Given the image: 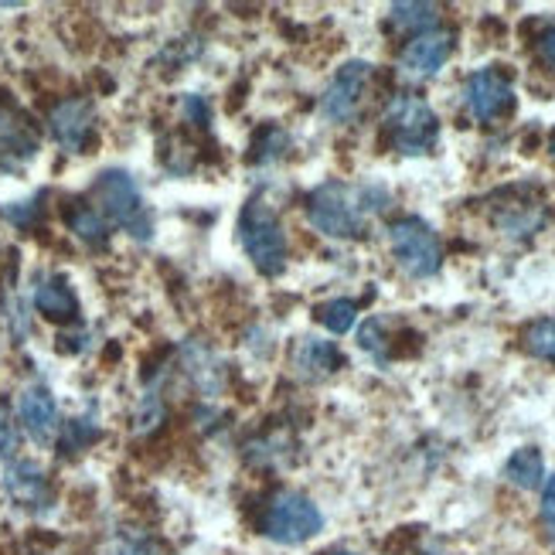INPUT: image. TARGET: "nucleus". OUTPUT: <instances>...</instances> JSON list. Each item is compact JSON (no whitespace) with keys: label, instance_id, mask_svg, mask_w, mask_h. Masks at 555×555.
Returning a JSON list of instances; mask_svg holds the SVG:
<instances>
[{"label":"nucleus","instance_id":"f257e3e1","mask_svg":"<svg viewBox=\"0 0 555 555\" xmlns=\"http://www.w3.org/2000/svg\"><path fill=\"white\" fill-rule=\"evenodd\" d=\"M382 188H351L345 181H327L310 191L307 219L331 238H361L369 229V215L385 208Z\"/></svg>","mask_w":555,"mask_h":555},{"label":"nucleus","instance_id":"f03ea898","mask_svg":"<svg viewBox=\"0 0 555 555\" xmlns=\"http://www.w3.org/2000/svg\"><path fill=\"white\" fill-rule=\"evenodd\" d=\"M238 243L262 276H280L286 270V235L270 202L253 198L238 211Z\"/></svg>","mask_w":555,"mask_h":555},{"label":"nucleus","instance_id":"7ed1b4c3","mask_svg":"<svg viewBox=\"0 0 555 555\" xmlns=\"http://www.w3.org/2000/svg\"><path fill=\"white\" fill-rule=\"evenodd\" d=\"M92 198L100 205L95 211H100L103 219H109L119 229H127L133 238H151L154 219H151L147 205H143L137 181L127 171H116V167L113 171H103L92 184Z\"/></svg>","mask_w":555,"mask_h":555},{"label":"nucleus","instance_id":"20e7f679","mask_svg":"<svg viewBox=\"0 0 555 555\" xmlns=\"http://www.w3.org/2000/svg\"><path fill=\"white\" fill-rule=\"evenodd\" d=\"M385 137L405 157L429 154L440 140V116L420 95H396L385 109Z\"/></svg>","mask_w":555,"mask_h":555},{"label":"nucleus","instance_id":"39448f33","mask_svg":"<svg viewBox=\"0 0 555 555\" xmlns=\"http://www.w3.org/2000/svg\"><path fill=\"white\" fill-rule=\"evenodd\" d=\"M389 243H392V256L402 267V273H409L413 280H426L437 276L443 267V243L437 229L429 222L416 219V215H405V219H396L389 225Z\"/></svg>","mask_w":555,"mask_h":555},{"label":"nucleus","instance_id":"423d86ee","mask_svg":"<svg viewBox=\"0 0 555 555\" xmlns=\"http://www.w3.org/2000/svg\"><path fill=\"white\" fill-rule=\"evenodd\" d=\"M321 528H324L321 508L300 491H280L267 504V515H262V532L280 545H300L318 535Z\"/></svg>","mask_w":555,"mask_h":555},{"label":"nucleus","instance_id":"0eeeda50","mask_svg":"<svg viewBox=\"0 0 555 555\" xmlns=\"http://www.w3.org/2000/svg\"><path fill=\"white\" fill-rule=\"evenodd\" d=\"M464 103L477 124H494L515 109V89L512 79L501 76L498 68H480L464 82Z\"/></svg>","mask_w":555,"mask_h":555},{"label":"nucleus","instance_id":"6e6552de","mask_svg":"<svg viewBox=\"0 0 555 555\" xmlns=\"http://www.w3.org/2000/svg\"><path fill=\"white\" fill-rule=\"evenodd\" d=\"M369 79H372V65L361 59L345 62L337 68V76L331 79V86L321 95V113L331 119V124H345V119H351L358 113L361 95L369 89Z\"/></svg>","mask_w":555,"mask_h":555},{"label":"nucleus","instance_id":"1a4fd4ad","mask_svg":"<svg viewBox=\"0 0 555 555\" xmlns=\"http://www.w3.org/2000/svg\"><path fill=\"white\" fill-rule=\"evenodd\" d=\"M453 55V35L450 31H426L416 35L402 48L399 72L405 79H433Z\"/></svg>","mask_w":555,"mask_h":555},{"label":"nucleus","instance_id":"9d476101","mask_svg":"<svg viewBox=\"0 0 555 555\" xmlns=\"http://www.w3.org/2000/svg\"><path fill=\"white\" fill-rule=\"evenodd\" d=\"M17 416H21V426L28 429V437L35 443H52L55 433H59V402L55 396L44 389V385H31V389H24L21 399H17Z\"/></svg>","mask_w":555,"mask_h":555},{"label":"nucleus","instance_id":"9b49d317","mask_svg":"<svg viewBox=\"0 0 555 555\" xmlns=\"http://www.w3.org/2000/svg\"><path fill=\"white\" fill-rule=\"evenodd\" d=\"M38 157V133L35 127L14 109H0V167L17 171Z\"/></svg>","mask_w":555,"mask_h":555},{"label":"nucleus","instance_id":"f8f14e48","mask_svg":"<svg viewBox=\"0 0 555 555\" xmlns=\"http://www.w3.org/2000/svg\"><path fill=\"white\" fill-rule=\"evenodd\" d=\"M48 127H52L55 140L65 151L82 154L86 143L92 137V103L89 100H65L48 116Z\"/></svg>","mask_w":555,"mask_h":555},{"label":"nucleus","instance_id":"ddd939ff","mask_svg":"<svg viewBox=\"0 0 555 555\" xmlns=\"http://www.w3.org/2000/svg\"><path fill=\"white\" fill-rule=\"evenodd\" d=\"M4 488L17 504H24V508H44V504L52 501V491H48L44 474L28 461H17V464L8 467Z\"/></svg>","mask_w":555,"mask_h":555},{"label":"nucleus","instance_id":"4468645a","mask_svg":"<svg viewBox=\"0 0 555 555\" xmlns=\"http://www.w3.org/2000/svg\"><path fill=\"white\" fill-rule=\"evenodd\" d=\"M35 307L48 321H72L79 313V300L72 294V286L62 276H48L35 289Z\"/></svg>","mask_w":555,"mask_h":555},{"label":"nucleus","instance_id":"2eb2a0df","mask_svg":"<svg viewBox=\"0 0 555 555\" xmlns=\"http://www.w3.org/2000/svg\"><path fill=\"white\" fill-rule=\"evenodd\" d=\"M297 369H304V375H310V378H324V375H334L337 369H345V354L331 341L307 337L297 351Z\"/></svg>","mask_w":555,"mask_h":555},{"label":"nucleus","instance_id":"dca6fc26","mask_svg":"<svg viewBox=\"0 0 555 555\" xmlns=\"http://www.w3.org/2000/svg\"><path fill=\"white\" fill-rule=\"evenodd\" d=\"M504 477L518 485L521 491H535L542 480H545V461H542V450L539 447H521L508 456L504 464Z\"/></svg>","mask_w":555,"mask_h":555},{"label":"nucleus","instance_id":"f3484780","mask_svg":"<svg viewBox=\"0 0 555 555\" xmlns=\"http://www.w3.org/2000/svg\"><path fill=\"white\" fill-rule=\"evenodd\" d=\"M440 21V11L437 4H396L392 8V24L399 31H416V35H426L437 28Z\"/></svg>","mask_w":555,"mask_h":555},{"label":"nucleus","instance_id":"a211bd4d","mask_svg":"<svg viewBox=\"0 0 555 555\" xmlns=\"http://www.w3.org/2000/svg\"><path fill=\"white\" fill-rule=\"evenodd\" d=\"M68 229L76 232L79 238H86V243H92V246H103L106 243V219L92 205L68 208Z\"/></svg>","mask_w":555,"mask_h":555},{"label":"nucleus","instance_id":"6ab92c4d","mask_svg":"<svg viewBox=\"0 0 555 555\" xmlns=\"http://www.w3.org/2000/svg\"><path fill=\"white\" fill-rule=\"evenodd\" d=\"M318 321L331 331V334H348L358 321V304L354 300H345V297H337V300H327L318 307Z\"/></svg>","mask_w":555,"mask_h":555},{"label":"nucleus","instance_id":"aec40b11","mask_svg":"<svg viewBox=\"0 0 555 555\" xmlns=\"http://www.w3.org/2000/svg\"><path fill=\"white\" fill-rule=\"evenodd\" d=\"M521 341H525L528 354H535V358L552 361V365H555V318H542L535 324H528Z\"/></svg>","mask_w":555,"mask_h":555},{"label":"nucleus","instance_id":"412c9836","mask_svg":"<svg viewBox=\"0 0 555 555\" xmlns=\"http://www.w3.org/2000/svg\"><path fill=\"white\" fill-rule=\"evenodd\" d=\"M542 525L548 532V542L555 545V477L545 480V491H542Z\"/></svg>","mask_w":555,"mask_h":555},{"label":"nucleus","instance_id":"4be33fe9","mask_svg":"<svg viewBox=\"0 0 555 555\" xmlns=\"http://www.w3.org/2000/svg\"><path fill=\"white\" fill-rule=\"evenodd\" d=\"M14 443H17V433H14L11 413H8L4 405H0V461L14 453Z\"/></svg>","mask_w":555,"mask_h":555},{"label":"nucleus","instance_id":"5701e85b","mask_svg":"<svg viewBox=\"0 0 555 555\" xmlns=\"http://www.w3.org/2000/svg\"><path fill=\"white\" fill-rule=\"evenodd\" d=\"M184 113H188L191 124H198V127H208L211 124V109H208V103L202 100V95H188V100H184Z\"/></svg>","mask_w":555,"mask_h":555},{"label":"nucleus","instance_id":"b1692460","mask_svg":"<svg viewBox=\"0 0 555 555\" xmlns=\"http://www.w3.org/2000/svg\"><path fill=\"white\" fill-rule=\"evenodd\" d=\"M539 59L555 72V28H545L539 35Z\"/></svg>","mask_w":555,"mask_h":555},{"label":"nucleus","instance_id":"393cba45","mask_svg":"<svg viewBox=\"0 0 555 555\" xmlns=\"http://www.w3.org/2000/svg\"><path fill=\"white\" fill-rule=\"evenodd\" d=\"M548 154H552V157H555V133H552V137H548Z\"/></svg>","mask_w":555,"mask_h":555},{"label":"nucleus","instance_id":"a878e982","mask_svg":"<svg viewBox=\"0 0 555 555\" xmlns=\"http://www.w3.org/2000/svg\"><path fill=\"white\" fill-rule=\"evenodd\" d=\"M331 555H354V552H331Z\"/></svg>","mask_w":555,"mask_h":555}]
</instances>
